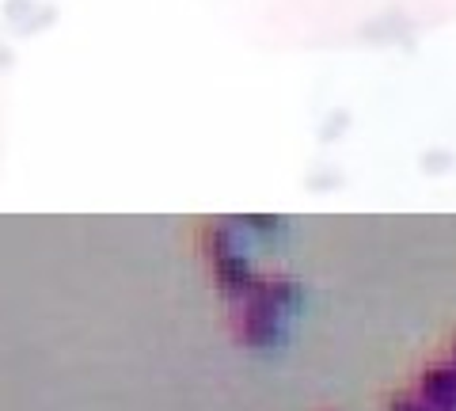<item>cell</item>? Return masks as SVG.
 I'll list each match as a JSON object with an SVG mask.
<instances>
[{
  "mask_svg": "<svg viewBox=\"0 0 456 411\" xmlns=\"http://www.w3.org/2000/svg\"><path fill=\"white\" fill-rule=\"evenodd\" d=\"M221 278H224L228 290H244V286H248V267L236 263V259H228V263L221 267Z\"/></svg>",
  "mask_w": 456,
  "mask_h": 411,
  "instance_id": "1",
  "label": "cell"
}]
</instances>
